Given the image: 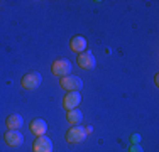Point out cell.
<instances>
[{
	"label": "cell",
	"mask_w": 159,
	"mask_h": 152,
	"mask_svg": "<svg viewBox=\"0 0 159 152\" xmlns=\"http://www.w3.org/2000/svg\"><path fill=\"white\" fill-rule=\"evenodd\" d=\"M66 120H68V123H71V125H78V123H81V120H83V113L80 112V110H70V112H66Z\"/></svg>",
	"instance_id": "cell-12"
},
{
	"label": "cell",
	"mask_w": 159,
	"mask_h": 152,
	"mask_svg": "<svg viewBox=\"0 0 159 152\" xmlns=\"http://www.w3.org/2000/svg\"><path fill=\"white\" fill-rule=\"evenodd\" d=\"M130 140H132V144H139V142H141V135H139V134H134V135L130 137Z\"/></svg>",
	"instance_id": "cell-13"
},
{
	"label": "cell",
	"mask_w": 159,
	"mask_h": 152,
	"mask_svg": "<svg viewBox=\"0 0 159 152\" xmlns=\"http://www.w3.org/2000/svg\"><path fill=\"white\" fill-rule=\"evenodd\" d=\"M80 103H81V95H80L78 91H68V93L64 95V98H63V106H64L66 112L76 110Z\"/></svg>",
	"instance_id": "cell-5"
},
{
	"label": "cell",
	"mask_w": 159,
	"mask_h": 152,
	"mask_svg": "<svg viewBox=\"0 0 159 152\" xmlns=\"http://www.w3.org/2000/svg\"><path fill=\"white\" fill-rule=\"evenodd\" d=\"M70 71H71V63L68 59L59 58V59L52 61V64H51V73H52V76H59V78H63V76L70 74Z\"/></svg>",
	"instance_id": "cell-1"
},
{
	"label": "cell",
	"mask_w": 159,
	"mask_h": 152,
	"mask_svg": "<svg viewBox=\"0 0 159 152\" xmlns=\"http://www.w3.org/2000/svg\"><path fill=\"white\" fill-rule=\"evenodd\" d=\"M85 137H86L85 128L80 127V125H73V127L66 132L64 139H66V142H70V144H80L81 140H85Z\"/></svg>",
	"instance_id": "cell-4"
},
{
	"label": "cell",
	"mask_w": 159,
	"mask_h": 152,
	"mask_svg": "<svg viewBox=\"0 0 159 152\" xmlns=\"http://www.w3.org/2000/svg\"><path fill=\"white\" fill-rule=\"evenodd\" d=\"M3 139H5L7 145H10V147H19L24 142V135L19 130H7L5 135H3Z\"/></svg>",
	"instance_id": "cell-8"
},
{
	"label": "cell",
	"mask_w": 159,
	"mask_h": 152,
	"mask_svg": "<svg viewBox=\"0 0 159 152\" xmlns=\"http://www.w3.org/2000/svg\"><path fill=\"white\" fill-rule=\"evenodd\" d=\"M63 90L66 91H78L83 88V81L80 76H75V74H68V76H63L61 81H59Z\"/></svg>",
	"instance_id": "cell-2"
},
{
	"label": "cell",
	"mask_w": 159,
	"mask_h": 152,
	"mask_svg": "<svg viewBox=\"0 0 159 152\" xmlns=\"http://www.w3.org/2000/svg\"><path fill=\"white\" fill-rule=\"evenodd\" d=\"M129 152H142V149L139 147V144H134V145L130 147V150H129Z\"/></svg>",
	"instance_id": "cell-14"
},
{
	"label": "cell",
	"mask_w": 159,
	"mask_h": 152,
	"mask_svg": "<svg viewBox=\"0 0 159 152\" xmlns=\"http://www.w3.org/2000/svg\"><path fill=\"white\" fill-rule=\"evenodd\" d=\"M70 47L73 49L75 52H83V51H86V39L83 36H75V37H71V41H70Z\"/></svg>",
	"instance_id": "cell-11"
},
{
	"label": "cell",
	"mask_w": 159,
	"mask_h": 152,
	"mask_svg": "<svg viewBox=\"0 0 159 152\" xmlns=\"http://www.w3.org/2000/svg\"><path fill=\"white\" fill-rule=\"evenodd\" d=\"M32 150L34 152H52V140L46 135L37 137L32 144Z\"/></svg>",
	"instance_id": "cell-7"
},
{
	"label": "cell",
	"mask_w": 159,
	"mask_h": 152,
	"mask_svg": "<svg viewBox=\"0 0 159 152\" xmlns=\"http://www.w3.org/2000/svg\"><path fill=\"white\" fill-rule=\"evenodd\" d=\"M29 128H31V132L36 137H41V135H46L48 123H46V120H43V118H34L31 122V125H29Z\"/></svg>",
	"instance_id": "cell-9"
},
{
	"label": "cell",
	"mask_w": 159,
	"mask_h": 152,
	"mask_svg": "<svg viewBox=\"0 0 159 152\" xmlns=\"http://www.w3.org/2000/svg\"><path fill=\"white\" fill-rule=\"evenodd\" d=\"M76 63L81 69H93L97 66V61H95V56L92 54L90 51H83L78 54L76 58Z\"/></svg>",
	"instance_id": "cell-6"
},
{
	"label": "cell",
	"mask_w": 159,
	"mask_h": 152,
	"mask_svg": "<svg viewBox=\"0 0 159 152\" xmlns=\"http://www.w3.org/2000/svg\"><path fill=\"white\" fill-rule=\"evenodd\" d=\"M41 83H43V76L39 73H36V71H31V73L22 76L20 85H22V88H25V90H36Z\"/></svg>",
	"instance_id": "cell-3"
},
{
	"label": "cell",
	"mask_w": 159,
	"mask_h": 152,
	"mask_svg": "<svg viewBox=\"0 0 159 152\" xmlns=\"http://www.w3.org/2000/svg\"><path fill=\"white\" fill-rule=\"evenodd\" d=\"M5 125H7V128H9V130H19V128L24 125V120H22V117L19 115V113H12V115L7 117Z\"/></svg>",
	"instance_id": "cell-10"
}]
</instances>
